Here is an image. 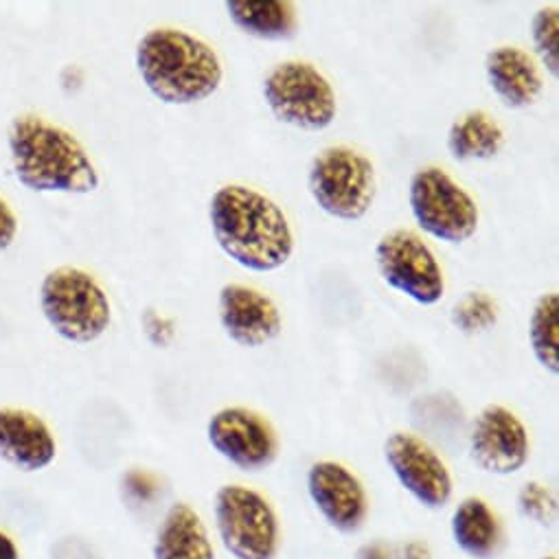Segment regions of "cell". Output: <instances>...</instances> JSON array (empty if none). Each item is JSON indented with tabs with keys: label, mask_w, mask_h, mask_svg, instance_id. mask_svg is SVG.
<instances>
[{
	"label": "cell",
	"mask_w": 559,
	"mask_h": 559,
	"mask_svg": "<svg viewBox=\"0 0 559 559\" xmlns=\"http://www.w3.org/2000/svg\"><path fill=\"white\" fill-rule=\"evenodd\" d=\"M386 463L400 485L424 507L441 509L452 498V476L441 456L419 437L393 432L384 443Z\"/></svg>",
	"instance_id": "cell-10"
},
{
	"label": "cell",
	"mask_w": 559,
	"mask_h": 559,
	"mask_svg": "<svg viewBox=\"0 0 559 559\" xmlns=\"http://www.w3.org/2000/svg\"><path fill=\"white\" fill-rule=\"evenodd\" d=\"M452 321L465 334L485 332L496 323V304L483 293H469L454 306Z\"/></svg>",
	"instance_id": "cell-23"
},
{
	"label": "cell",
	"mask_w": 559,
	"mask_h": 559,
	"mask_svg": "<svg viewBox=\"0 0 559 559\" xmlns=\"http://www.w3.org/2000/svg\"><path fill=\"white\" fill-rule=\"evenodd\" d=\"M408 202L419 228L439 241L463 243L478 228L474 198L441 167L415 171L408 187Z\"/></svg>",
	"instance_id": "cell-7"
},
{
	"label": "cell",
	"mask_w": 559,
	"mask_h": 559,
	"mask_svg": "<svg viewBox=\"0 0 559 559\" xmlns=\"http://www.w3.org/2000/svg\"><path fill=\"white\" fill-rule=\"evenodd\" d=\"M308 493L321 515L338 531L354 533L367 518L362 483L341 463L321 461L308 472Z\"/></svg>",
	"instance_id": "cell-14"
},
{
	"label": "cell",
	"mask_w": 559,
	"mask_h": 559,
	"mask_svg": "<svg viewBox=\"0 0 559 559\" xmlns=\"http://www.w3.org/2000/svg\"><path fill=\"white\" fill-rule=\"evenodd\" d=\"M531 352L542 369L559 373V297L546 293L537 299L528 321Z\"/></svg>",
	"instance_id": "cell-21"
},
{
	"label": "cell",
	"mask_w": 559,
	"mask_h": 559,
	"mask_svg": "<svg viewBox=\"0 0 559 559\" xmlns=\"http://www.w3.org/2000/svg\"><path fill=\"white\" fill-rule=\"evenodd\" d=\"M504 147V130L485 110H469L459 117L448 130V152L452 158L489 160Z\"/></svg>",
	"instance_id": "cell-19"
},
{
	"label": "cell",
	"mask_w": 559,
	"mask_h": 559,
	"mask_svg": "<svg viewBox=\"0 0 559 559\" xmlns=\"http://www.w3.org/2000/svg\"><path fill=\"white\" fill-rule=\"evenodd\" d=\"M376 263L384 284L419 306H435L445 293L443 270L430 246L413 230L397 228L380 237Z\"/></svg>",
	"instance_id": "cell-9"
},
{
	"label": "cell",
	"mask_w": 559,
	"mask_h": 559,
	"mask_svg": "<svg viewBox=\"0 0 559 559\" xmlns=\"http://www.w3.org/2000/svg\"><path fill=\"white\" fill-rule=\"evenodd\" d=\"M209 219L222 252L246 270L272 272L293 257L295 235L286 213L250 187L217 189L209 204Z\"/></svg>",
	"instance_id": "cell-1"
},
{
	"label": "cell",
	"mask_w": 559,
	"mask_h": 559,
	"mask_svg": "<svg viewBox=\"0 0 559 559\" xmlns=\"http://www.w3.org/2000/svg\"><path fill=\"white\" fill-rule=\"evenodd\" d=\"M217 312L222 330L239 347H263L284 330L282 312L274 301L241 284H226L219 290Z\"/></svg>",
	"instance_id": "cell-13"
},
{
	"label": "cell",
	"mask_w": 559,
	"mask_h": 559,
	"mask_svg": "<svg viewBox=\"0 0 559 559\" xmlns=\"http://www.w3.org/2000/svg\"><path fill=\"white\" fill-rule=\"evenodd\" d=\"M228 19L259 40H288L297 34L299 14L288 0H228Z\"/></svg>",
	"instance_id": "cell-18"
},
{
	"label": "cell",
	"mask_w": 559,
	"mask_h": 559,
	"mask_svg": "<svg viewBox=\"0 0 559 559\" xmlns=\"http://www.w3.org/2000/svg\"><path fill=\"white\" fill-rule=\"evenodd\" d=\"M154 559H215L200 515L185 502L165 513L154 542Z\"/></svg>",
	"instance_id": "cell-17"
},
{
	"label": "cell",
	"mask_w": 559,
	"mask_h": 559,
	"mask_svg": "<svg viewBox=\"0 0 559 559\" xmlns=\"http://www.w3.org/2000/svg\"><path fill=\"white\" fill-rule=\"evenodd\" d=\"M356 559H395V555H393V550L386 544L373 542V544H365L358 550Z\"/></svg>",
	"instance_id": "cell-28"
},
{
	"label": "cell",
	"mask_w": 559,
	"mask_h": 559,
	"mask_svg": "<svg viewBox=\"0 0 559 559\" xmlns=\"http://www.w3.org/2000/svg\"><path fill=\"white\" fill-rule=\"evenodd\" d=\"M10 152L19 182L32 191L84 195L99 187V174L84 145L43 117L23 115L14 119Z\"/></svg>",
	"instance_id": "cell-2"
},
{
	"label": "cell",
	"mask_w": 559,
	"mask_h": 559,
	"mask_svg": "<svg viewBox=\"0 0 559 559\" xmlns=\"http://www.w3.org/2000/svg\"><path fill=\"white\" fill-rule=\"evenodd\" d=\"M544 559H555V557H544Z\"/></svg>",
	"instance_id": "cell-31"
},
{
	"label": "cell",
	"mask_w": 559,
	"mask_h": 559,
	"mask_svg": "<svg viewBox=\"0 0 559 559\" xmlns=\"http://www.w3.org/2000/svg\"><path fill=\"white\" fill-rule=\"evenodd\" d=\"M402 559H430V548L424 542H408L402 550Z\"/></svg>",
	"instance_id": "cell-29"
},
{
	"label": "cell",
	"mask_w": 559,
	"mask_h": 559,
	"mask_svg": "<svg viewBox=\"0 0 559 559\" xmlns=\"http://www.w3.org/2000/svg\"><path fill=\"white\" fill-rule=\"evenodd\" d=\"M51 559H104V557L88 539L69 535L53 544Z\"/></svg>",
	"instance_id": "cell-25"
},
{
	"label": "cell",
	"mask_w": 559,
	"mask_h": 559,
	"mask_svg": "<svg viewBox=\"0 0 559 559\" xmlns=\"http://www.w3.org/2000/svg\"><path fill=\"white\" fill-rule=\"evenodd\" d=\"M452 537L465 555L489 559L500 544V526L489 504L480 498H465L454 509Z\"/></svg>",
	"instance_id": "cell-20"
},
{
	"label": "cell",
	"mask_w": 559,
	"mask_h": 559,
	"mask_svg": "<svg viewBox=\"0 0 559 559\" xmlns=\"http://www.w3.org/2000/svg\"><path fill=\"white\" fill-rule=\"evenodd\" d=\"M126 487H128V493L134 496L139 502H150L156 493V483L152 480V476L141 474V472L128 474Z\"/></svg>",
	"instance_id": "cell-27"
},
{
	"label": "cell",
	"mask_w": 559,
	"mask_h": 559,
	"mask_svg": "<svg viewBox=\"0 0 559 559\" xmlns=\"http://www.w3.org/2000/svg\"><path fill=\"white\" fill-rule=\"evenodd\" d=\"M136 69L147 91L169 106L209 99L222 86V62L200 38L180 29H152L136 47Z\"/></svg>",
	"instance_id": "cell-3"
},
{
	"label": "cell",
	"mask_w": 559,
	"mask_h": 559,
	"mask_svg": "<svg viewBox=\"0 0 559 559\" xmlns=\"http://www.w3.org/2000/svg\"><path fill=\"white\" fill-rule=\"evenodd\" d=\"M40 308L56 334L75 345L97 341L112 319L108 295L97 278L73 265L56 267L45 276Z\"/></svg>",
	"instance_id": "cell-4"
},
{
	"label": "cell",
	"mask_w": 559,
	"mask_h": 559,
	"mask_svg": "<svg viewBox=\"0 0 559 559\" xmlns=\"http://www.w3.org/2000/svg\"><path fill=\"white\" fill-rule=\"evenodd\" d=\"M215 524L224 548L235 559H272L278 524L272 507L257 491L224 485L215 493Z\"/></svg>",
	"instance_id": "cell-8"
},
{
	"label": "cell",
	"mask_w": 559,
	"mask_h": 559,
	"mask_svg": "<svg viewBox=\"0 0 559 559\" xmlns=\"http://www.w3.org/2000/svg\"><path fill=\"white\" fill-rule=\"evenodd\" d=\"M308 187L321 211L336 219L356 222L373 206L376 167L365 154L347 145H332L314 156Z\"/></svg>",
	"instance_id": "cell-6"
},
{
	"label": "cell",
	"mask_w": 559,
	"mask_h": 559,
	"mask_svg": "<svg viewBox=\"0 0 559 559\" xmlns=\"http://www.w3.org/2000/svg\"><path fill=\"white\" fill-rule=\"evenodd\" d=\"M469 454L487 474H515L528 461L526 428L509 408L489 404L472 424Z\"/></svg>",
	"instance_id": "cell-12"
},
{
	"label": "cell",
	"mask_w": 559,
	"mask_h": 559,
	"mask_svg": "<svg viewBox=\"0 0 559 559\" xmlns=\"http://www.w3.org/2000/svg\"><path fill=\"white\" fill-rule=\"evenodd\" d=\"M531 40L533 47L546 67V71L557 78L559 75V12L557 5L542 8L533 14L531 21Z\"/></svg>",
	"instance_id": "cell-22"
},
{
	"label": "cell",
	"mask_w": 559,
	"mask_h": 559,
	"mask_svg": "<svg viewBox=\"0 0 559 559\" xmlns=\"http://www.w3.org/2000/svg\"><path fill=\"white\" fill-rule=\"evenodd\" d=\"M485 75L498 99L513 110L528 108L542 95L544 82L533 58L518 47H496L485 58Z\"/></svg>",
	"instance_id": "cell-16"
},
{
	"label": "cell",
	"mask_w": 559,
	"mask_h": 559,
	"mask_svg": "<svg viewBox=\"0 0 559 559\" xmlns=\"http://www.w3.org/2000/svg\"><path fill=\"white\" fill-rule=\"evenodd\" d=\"M263 99L274 119L308 132L330 128L338 115L336 93L328 78L301 60L276 64L265 75Z\"/></svg>",
	"instance_id": "cell-5"
},
{
	"label": "cell",
	"mask_w": 559,
	"mask_h": 559,
	"mask_svg": "<svg viewBox=\"0 0 559 559\" xmlns=\"http://www.w3.org/2000/svg\"><path fill=\"white\" fill-rule=\"evenodd\" d=\"M518 504H520V511L537 522V524H550L555 520V511H557V502L552 498V493L542 485V483H526L522 489H520V496H518Z\"/></svg>",
	"instance_id": "cell-24"
},
{
	"label": "cell",
	"mask_w": 559,
	"mask_h": 559,
	"mask_svg": "<svg viewBox=\"0 0 559 559\" xmlns=\"http://www.w3.org/2000/svg\"><path fill=\"white\" fill-rule=\"evenodd\" d=\"M56 454V439L38 415L0 408V459L23 472H38L49 467Z\"/></svg>",
	"instance_id": "cell-15"
},
{
	"label": "cell",
	"mask_w": 559,
	"mask_h": 559,
	"mask_svg": "<svg viewBox=\"0 0 559 559\" xmlns=\"http://www.w3.org/2000/svg\"><path fill=\"white\" fill-rule=\"evenodd\" d=\"M19 235V219L10 204L0 198V250H8Z\"/></svg>",
	"instance_id": "cell-26"
},
{
	"label": "cell",
	"mask_w": 559,
	"mask_h": 559,
	"mask_svg": "<svg viewBox=\"0 0 559 559\" xmlns=\"http://www.w3.org/2000/svg\"><path fill=\"white\" fill-rule=\"evenodd\" d=\"M0 559H19L16 544L5 533H0Z\"/></svg>",
	"instance_id": "cell-30"
},
{
	"label": "cell",
	"mask_w": 559,
	"mask_h": 559,
	"mask_svg": "<svg viewBox=\"0 0 559 559\" xmlns=\"http://www.w3.org/2000/svg\"><path fill=\"white\" fill-rule=\"evenodd\" d=\"M213 450L243 472L267 467L276 456V437L272 426L248 408H222L206 426Z\"/></svg>",
	"instance_id": "cell-11"
}]
</instances>
